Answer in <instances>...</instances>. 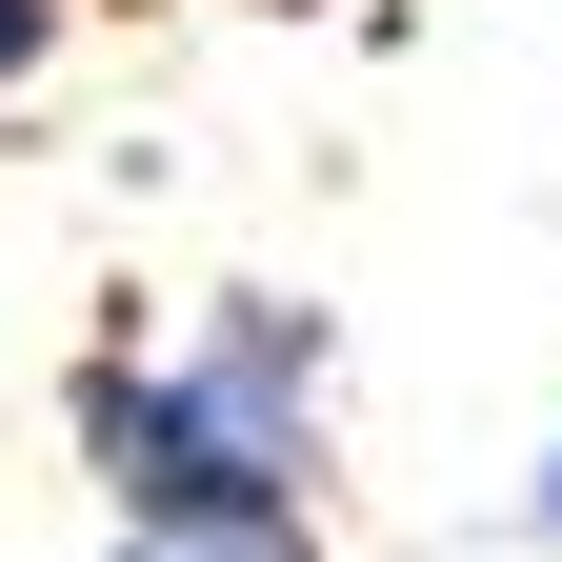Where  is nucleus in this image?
<instances>
[{
  "mask_svg": "<svg viewBox=\"0 0 562 562\" xmlns=\"http://www.w3.org/2000/svg\"><path fill=\"white\" fill-rule=\"evenodd\" d=\"M60 21H81V0H0V121H21V81L60 60Z\"/></svg>",
  "mask_w": 562,
  "mask_h": 562,
  "instance_id": "2",
  "label": "nucleus"
},
{
  "mask_svg": "<svg viewBox=\"0 0 562 562\" xmlns=\"http://www.w3.org/2000/svg\"><path fill=\"white\" fill-rule=\"evenodd\" d=\"M522 522H542V542H562V442H542V482H522Z\"/></svg>",
  "mask_w": 562,
  "mask_h": 562,
  "instance_id": "4",
  "label": "nucleus"
},
{
  "mask_svg": "<svg viewBox=\"0 0 562 562\" xmlns=\"http://www.w3.org/2000/svg\"><path fill=\"white\" fill-rule=\"evenodd\" d=\"M121 562H302V542H121Z\"/></svg>",
  "mask_w": 562,
  "mask_h": 562,
  "instance_id": "3",
  "label": "nucleus"
},
{
  "mask_svg": "<svg viewBox=\"0 0 562 562\" xmlns=\"http://www.w3.org/2000/svg\"><path fill=\"white\" fill-rule=\"evenodd\" d=\"M81 462L121 542H302L322 503V302H201L181 341L81 362Z\"/></svg>",
  "mask_w": 562,
  "mask_h": 562,
  "instance_id": "1",
  "label": "nucleus"
}]
</instances>
